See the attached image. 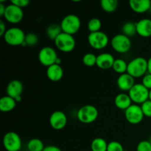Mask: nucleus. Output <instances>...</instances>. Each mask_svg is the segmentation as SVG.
I'll return each mask as SVG.
<instances>
[{
    "instance_id": "7ed1b4c3",
    "label": "nucleus",
    "mask_w": 151,
    "mask_h": 151,
    "mask_svg": "<svg viewBox=\"0 0 151 151\" xmlns=\"http://www.w3.org/2000/svg\"><path fill=\"white\" fill-rule=\"evenodd\" d=\"M26 34L19 27H10L7 29L4 35V41L10 46H22L24 43Z\"/></svg>"
},
{
    "instance_id": "a19ab883",
    "label": "nucleus",
    "mask_w": 151,
    "mask_h": 151,
    "mask_svg": "<svg viewBox=\"0 0 151 151\" xmlns=\"http://www.w3.org/2000/svg\"><path fill=\"white\" fill-rule=\"evenodd\" d=\"M149 142H150V143L151 144V136H150V139H149V140H148Z\"/></svg>"
},
{
    "instance_id": "e433bc0d",
    "label": "nucleus",
    "mask_w": 151,
    "mask_h": 151,
    "mask_svg": "<svg viewBox=\"0 0 151 151\" xmlns=\"http://www.w3.org/2000/svg\"><path fill=\"white\" fill-rule=\"evenodd\" d=\"M43 151H62L60 150V147H57L55 145H48L47 147H44Z\"/></svg>"
},
{
    "instance_id": "f03ea898",
    "label": "nucleus",
    "mask_w": 151,
    "mask_h": 151,
    "mask_svg": "<svg viewBox=\"0 0 151 151\" xmlns=\"http://www.w3.org/2000/svg\"><path fill=\"white\" fill-rule=\"evenodd\" d=\"M60 25L62 32L73 35L81 29V22L76 15L69 14L63 18Z\"/></svg>"
},
{
    "instance_id": "2f4dec72",
    "label": "nucleus",
    "mask_w": 151,
    "mask_h": 151,
    "mask_svg": "<svg viewBox=\"0 0 151 151\" xmlns=\"http://www.w3.org/2000/svg\"><path fill=\"white\" fill-rule=\"evenodd\" d=\"M137 151H151V144L148 140L139 142L137 146Z\"/></svg>"
},
{
    "instance_id": "f257e3e1",
    "label": "nucleus",
    "mask_w": 151,
    "mask_h": 151,
    "mask_svg": "<svg viewBox=\"0 0 151 151\" xmlns=\"http://www.w3.org/2000/svg\"><path fill=\"white\" fill-rule=\"evenodd\" d=\"M147 72V60L143 57H137L128 63L127 73L134 78L144 77Z\"/></svg>"
},
{
    "instance_id": "20e7f679",
    "label": "nucleus",
    "mask_w": 151,
    "mask_h": 151,
    "mask_svg": "<svg viewBox=\"0 0 151 151\" xmlns=\"http://www.w3.org/2000/svg\"><path fill=\"white\" fill-rule=\"evenodd\" d=\"M98 110L92 105H86L82 106L77 112L78 120L83 124L94 122L98 117Z\"/></svg>"
},
{
    "instance_id": "c85d7f7f",
    "label": "nucleus",
    "mask_w": 151,
    "mask_h": 151,
    "mask_svg": "<svg viewBox=\"0 0 151 151\" xmlns=\"http://www.w3.org/2000/svg\"><path fill=\"white\" fill-rule=\"evenodd\" d=\"M97 57L93 53H86L83 57V63L88 67H92L97 63Z\"/></svg>"
},
{
    "instance_id": "f704fd0d",
    "label": "nucleus",
    "mask_w": 151,
    "mask_h": 151,
    "mask_svg": "<svg viewBox=\"0 0 151 151\" xmlns=\"http://www.w3.org/2000/svg\"><path fill=\"white\" fill-rule=\"evenodd\" d=\"M10 3L22 9L23 7H26L27 6H28V4H29V0H12Z\"/></svg>"
},
{
    "instance_id": "393cba45",
    "label": "nucleus",
    "mask_w": 151,
    "mask_h": 151,
    "mask_svg": "<svg viewBox=\"0 0 151 151\" xmlns=\"http://www.w3.org/2000/svg\"><path fill=\"white\" fill-rule=\"evenodd\" d=\"M61 32L62 29L60 25L58 24H52L47 28V37L53 41H55Z\"/></svg>"
},
{
    "instance_id": "72a5a7b5",
    "label": "nucleus",
    "mask_w": 151,
    "mask_h": 151,
    "mask_svg": "<svg viewBox=\"0 0 151 151\" xmlns=\"http://www.w3.org/2000/svg\"><path fill=\"white\" fill-rule=\"evenodd\" d=\"M142 84L148 90L151 89V74L147 73L142 80Z\"/></svg>"
},
{
    "instance_id": "5701e85b",
    "label": "nucleus",
    "mask_w": 151,
    "mask_h": 151,
    "mask_svg": "<svg viewBox=\"0 0 151 151\" xmlns=\"http://www.w3.org/2000/svg\"><path fill=\"white\" fill-rule=\"evenodd\" d=\"M100 5L106 13H111L117 9L119 2L116 0H102Z\"/></svg>"
},
{
    "instance_id": "4468645a",
    "label": "nucleus",
    "mask_w": 151,
    "mask_h": 151,
    "mask_svg": "<svg viewBox=\"0 0 151 151\" xmlns=\"http://www.w3.org/2000/svg\"><path fill=\"white\" fill-rule=\"evenodd\" d=\"M67 124V116L64 112L61 111H55L50 117V125L53 129L62 130Z\"/></svg>"
},
{
    "instance_id": "58836bf2",
    "label": "nucleus",
    "mask_w": 151,
    "mask_h": 151,
    "mask_svg": "<svg viewBox=\"0 0 151 151\" xmlns=\"http://www.w3.org/2000/svg\"><path fill=\"white\" fill-rule=\"evenodd\" d=\"M147 73L151 74V57L147 60Z\"/></svg>"
},
{
    "instance_id": "aec40b11",
    "label": "nucleus",
    "mask_w": 151,
    "mask_h": 151,
    "mask_svg": "<svg viewBox=\"0 0 151 151\" xmlns=\"http://www.w3.org/2000/svg\"><path fill=\"white\" fill-rule=\"evenodd\" d=\"M114 104L117 109L125 111L132 105V100L128 94L120 93V94H118L115 97Z\"/></svg>"
},
{
    "instance_id": "473e14b6",
    "label": "nucleus",
    "mask_w": 151,
    "mask_h": 151,
    "mask_svg": "<svg viewBox=\"0 0 151 151\" xmlns=\"http://www.w3.org/2000/svg\"><path fill=\"white\" fill-rule=\"evenodd\" d=\"M142 110L145 116L151 117V100H148L141 105Z\"/></svg>"
},
{
    "instance_id": "6e6552de",
    "label": "nucleus",
    "mask_w": 151,
    "mask_h": 151,
    "mask_svg": "<svg viewBox=\"0 0 151 151\" xmlns=\"http://www.w3.org/2000/svg\"><path fill=\"white\" fill-rule=\"evenodd\" d=\"M88 42L91 48L100 50L107 47L109 43V38L107 34L102 31H99L89 33L88 36Z\"/></svg>"
},
{
    "instance_id": "cd10ccee",
    "label": "nucleus",
    "mask_w": 151,
    "mask_h": 151,
    "mask_svg": "<svg viewBox=\"0 0 151 151\" xmlns=\"http://www.w3.org/2000/svg\"><path fill=\"white\" fill-rule=\"evenodd\" d=\"M88 29L91 32H96L100 31L102 27V22L98 18H92L88 22Z\"/></svg>"
},
{
    "instance_id": "6ab92c4d",
    "label": "nucleus",
    "mask_w": 151,
    "mask_h": 151,
    "mask_svg": "<svg viewBox=\"0 0 151 151\" xmlns=\"http://www.w3.org/2000/svg\"><path fill=\"white\" fill-rule=\"evenodd\" d=\"M47 76L50 81L52 82H58L60 81L63 76V68L60 65L53 64L47 69Z\"/></svg>"
},
{
    "instance_id": "39448f33",
    "label": "nucleus",
    "mask_w": 151,
    "mask_h": 151,
    "mask_svg": "<svg viewBox=\"0 0 151 151\" xmlns=\"http://www.w3.org/2000/svg\"><path fill=\"white\" fill-rule=\"evenodd\" d=\"M54 41L55 47L63 52H70L76 46V41L73 35L63 32Z\"/></svg>"
},
{
    "instance_id": "bb28decb",
    "label": "nucleus",
    "mask_w": 151,
    "mask_h": 151,
    "mask_svg": "<svg viewBox=\"0 0 151 151\" xmlns=\"http://www.w3.org/2000/svg\"><path fill=\"white\" fill-rule=\"evenodd\" d=\"M27 147L29 151H43L45 147L43 142L37 138H34L29 140Z\"/></svg>"
},
{
    "instance_id": "a211bd4d",
    "label": "nucleus",
    "mask_w": 151,
    "mask_h": 151,
    "mask_svg": "<svg viewBox=\"0 0 151 151\" xmlns=\"http://www.w3.org/2000/svg\"><path fill=\"white\" fill-rule=\"evenodd\" d=\"M129 5L131 10L137 13H145L150 11L151 1L150 0H131Z\"/></svg>"
},
{
    "instance_id": "0eeeda50",
    "label": "nucleus",
    "mask_w": 151,
    "mask_h": 151,
    "mask_svg": "<svg viewBox=\"0 0 151 151\" xmlns=\"http://www.w3.org/2000/svg\"><path fill=\"white\" fill-rule=\"evenodd\" d=\"M150 90L144 86L142 83H136L133 88L128 91V95L132 102L136 104H142L149 100Z\"/></svg>"
},
{
    "instance_id": "7c9ffc66",
    "label": "nucleus",
    "mask_w": 151,
    "mask_h": 151,
    "mask_svg": "<svg viewBox=\"0 0 151 151\" xmlns=\"http://www.w3.org/2000/svg\"><path fill=\"white\" fill-rule=\"evenodd\" d=\"M107 151H124V147L119 142L112 141L108 144Z\"/></svg>"
},
{
    "instance_id": "9d476101",
    "label": "nucleus",
    "mask_w": 151,
    "mask_h": 151,
    "mask_svg": "<svg viewBox=\"0 0 151 151\" xmlns=\"http://www.w3.org/2000/svg\"><path fill=\"white\" fill-rule=\"evenodd\" d=\"M3 145L7 151H19L22 147V139L17 133L10 131L3 137Z\"/></svg>"
},
{
    "instance_id": "f8f14e48",
    "label": "nucleus",
    "mask_w": 151,
    "mask_h": 151,
    "mask_svg": "<svg viewBox=\"0 0 151 151\" xmlns=\"http://www.w3.org/2000/svg\"><path fill=\"white\" fill-rule=\"evenodd\" d=\"M3 17L9 23L18 24L24 18L23 10L10 3L6 7L5 12H4V15Z\"/></svg>"
},
{
    "instance_id": "dca6fc26",
    "label": "nucleus",
    "mask_w": 151,
    "mask_h": 151,
    "mask_svg": "<svg viewBox=\"0 0 151 151\" xmlns=\"http://www.w3.org/2000/svg\"><path fill=\"white\" fill-rule=\"evenodd\" d=\"M114 60V58L110 53H102L97 55L96 66L101 69H109L112 68Z\"/></svg>"
},
{
    "instance_id": "c756f323",
    "label": "nucleus",
    "mask_w": 151,
    "mask_h": 151,
    "mask_svg": "<svg viewBox=\"0 0 151 151\" xmlns=\"http://www.w3.org/2000/svg\"><path fill=\"white\" fill-rule=\"evenodd\" d=\"M38 41V37L36 34L33 33V32H29V33L26 34L24 42L26 43L27 46L32 47V46L37 44Z\"/></svg>"
},
{
    "instance_id": "1a4fd4ad",
    "label": "nucleus",
    "mask_w": 151,
    "mask_h": 151,
    "mask_svg": "<svg viewBox=\"0 0 151 151\" xmlns=\"http://www.w3.org/2000/svg\"><path fill=\"white\" fill-rule=\"evenodd\" d=\"M58 59L57 52L51 47H44L38 52V60L41 65L49 67L53 64H55Z\"/></svg>"
},
{
    "instance_id": "ea45409f",
    "label": "nucleus",
    "mask_w": 151,
    "mask_h": 151,
    "mask_svg": "<svg viewBox=\"0 0 151 151\" xmlns=\"http://www.w3.org/2000/svg\"><path fill=\"white\" fill-rule=\"evenodd\" d=\"M149 100H151V89L150 90V93H149Z\"/></svg>"
},
{
    "instance_id": "2eb2a0df",
    "label": "nucleus",
    "mask_w": 151,
    "mask_h": 151,
    "mask_svg": "<svg viewBox=\"0 0 151 151\" xmlns=\"http://www.w3.org/2000/svg\"><path fill=\"white\" fill-rule=\"evenodd\" d=\"M117 86L121 91H129L135 85V78H133L128 73H125L120 75L116 81Z\"/></svg>"
},
{
    "instance_id": "4c0bfd02",
    "label": "nucleus",
    "mask_w": 151,
    "mask_h": 151,
    "mask_svg": "<svg viewBox=\"0 0 151 151\" xmlns=\"http://www.w3.org/2000/svg\"><path fill=\"white\" fill-rule=\"evenodd\" d=\"M6 7L7 6H5V4L3 3V1H0V16H1V17L4 16V12H5L6 10Z\"/></svg>"
},
{
    "instance_id": "4be33fe9",
    "label": "nucleus",
    "mask_w": 151,
    "mask_h": 151,
    "mask_svg": "<svg viewBox=\"0 0 151 151\" xmlns=\"http://www.w3.org/2000/svg\"><path fill=\"white\" fill-rule=\"evenodd\" d=\"M109 143L103 138L94 139L91 143V151H107Z\"/></svg>"
},
{
    "instance_id": "c9c22d12",
    "label": "nucleus",
    "mask_w": 151,
    "mask_h": 151,
    "mask_svg": "<svg viewBox=\"0 0 151 151\" xmlns=\"http://www.w3.org/2000/svg\"><path fill=\"white\" fill-rule=\"evenodd\" d=\"M7 29H6V25L2 20L0 21V36L3 37L5 34Z\"/></svg>"
},
{
    "instance_id": "423d86ee",
    "label": "nucleus",
    "mask_w": 151,
    "mask_h": 151,
    "mask_svg": "<svg viewBox=\"0 0 151 151\" xmlns=\"http://www.w3.org/2000/svg\"><path fill=\"white\" fill-rule=\"evenodd\" d=\"M112 49L118 53H126L131 50V41L129 37L124 34H116L111 41Z\"/></svg>"
},
{
    "instance_id": "a878e982",
    "label": "nucleus",
    "mask_w": 151,
    "mask_h": 151,
    "mask_svg": "<svg viewBox=\"0 0 151 151\" xmlns=\"http://www.w3.org/2000/svg\"><path fill=\"white\" fill-rule=\"evenodd\" d=\"M122 34H124L126 36L131 37L134 36L136 34H137V26H136V23L134 22H126L123 24L122 27Z\"/></svg>"
},
{
    "instance_id": "9b49d317",
    "label": "nucleus",
    "mask_w": 151,
    "mask_h": 151,
    "mask_svg": "<svg viewBox=\"0 0 151 151\" xmlns=\"http://www.w3.org/2000/svg\"><path fill=\"white\" fill-rule=\"evenodd\" d=\"M125 116L126 120L132 125L139 124L144 119V114L141 106L137 104H133L125 111Z\"/></svg>"
},
{
    "instance_id": "79ce46f5",
    "label": "nucleus",
    "mask_w": 151,
    "mask_h": 151,
    "mask_svg": "<svg viewBox=\"0 0 151 151\" xmlns=\"http://www.w3.org/2000/svg\"><path fill=\"white\" fill-rule=\"evenodd\" d=\"M150 13H151V7H150Z\"/></svg>"
},
{
    "instance_id": "412c9836",
    "label": "nucleus",
    "mask_w": 151,
    "mask_h": 151,
    "mask_svg": "<svg viewBox=\"0 0 151 151\" xmlns=\"http://www.w3.org/2000/svg\"><path fill=\"white\" fill-rule=\"evenodd\" d=\"M16 100L8 95L4 96L0 99V111L4 113L13 111L16 106Z\"/></svg>"
},
{
    "instance_id": "f3484780",
    "label": "nucleus",
    "mask_w": 151,
    "mask_h": 151,
    "mask_svg": "<svg viewBox=\"0 0 151 151\" xmlns=\"http://www.w3.org/2000/svg\"><path fill=\"white\" fill-rule=\"evenodd\" d=\"M137 32L139 36L148 38L151 36V19H142L136 23Z\"/></svg>"
},
{
    "instance_id": "b1692460",
    "label": "nucleus",
    "mask_w": 151,
    "mask_h": 151,
    "mask_svg": "<svg viewBox=\"0 0 151 151\" xmlns=\"http://www.w3.org/2000/svg\"><path fill=\"white\" fill-rule=\"evenodd\" d=\"M112 69L116 73L119 74V75H122V74L127 73V70H128V63H126L125 60L123 59L118 58L115 59L114 63Z\"/></svg>"
},
{
    "instance_id": "ddd939ff",
    "label": "nucleus",
    "mask_w": 151,
    "mask_h": 151,
    "mask_svg": "<svg viewBox=\"0 0 151 151\" xmlns=\"http://www.w3.org/2000/svg\"><path fill=\"white\" fill-rule=\"evenodd\" d=\"M23 90L24 86L22 83L18 80H13L7 84L6 92H7V95L15 99L18 103L22 100V94L23 92Z\"/></svg>"
}]
</instances>
